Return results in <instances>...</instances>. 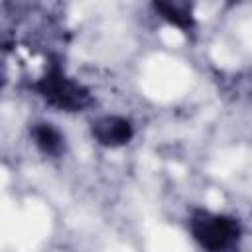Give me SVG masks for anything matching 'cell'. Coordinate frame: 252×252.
I'll use <instances>...</instances> for the list:
<instances>
[{
    "instance_id": "277c9868",
    "label": "cell",
    "mask_w": 252,
    "mask_h": 252,
    "mask_svg": "<svg viewBox=\"0 0 252 252\" xmlns=\"http://www.w3.org/2000/svg\"><path fill=\"white\" fill-rule=\"evenodd\" d=\"M154 10L163 18L169 26L181 30V32H191L195 28V16H193V6L187 2H171V0H161L154 2Z\"/></svg>"
},
{
    "instance_id": "5b68a950",
    "label": "cell",
    "mask_w": 252,
    "mask_h": 252,
    "mask_svg": "<svg viewBox=\"0 0 252 252\" xmlns=\"http://www.w3.org/2000/svg\"><path fill=\"white\" fill-rule=\"evenodd\" d=\"M35 146L45 154V156H59L65 148V136L49 122H39L32 130Z\"/></svg>"
},
{
    "instance_id": "3957f363",
    "label": "cell",
    "mask_w": 252,
    "mask_h": 252,
    "mask_svg": "<svg viewBox=\"0 0 252 252\" xmlns=\"http://www.w3.org/2000/svg\"><path fill=\"white\" fill-rule=\"evenodd\" d=\"M91 132H93V138L106 148L126 146L134 136L132 124L122 116H102L96 122H93Z\"/></svg>"
},
{
    "instance_id": "6da1fadb",
    "label": "cell",
    "mask_w": 252,
    "mask_h": 252,
    "mask_svg": "<svg viewBox=\"0 0 252 252\" xmlns=\"http://www.w3.org/2000/svg\"><path fill=\"white\" fill-rule=\"evenodd\" d=\"M189 232L203 250L222 252L238 240L240 226L232 217L211 211H195L189 219Z\"/></svg>"
},
{
    "instance_id": "7a4b0ae2",
    "label": "cell",
    "mask_w": 252,
    "mask_h": 252,
    "mask_svg": "<svg viewBox=\"0 0 252 252\" xmlns=\"http://www.w3.org/2000/svg\"><path fill=\"white\" fill-rule=\"evenodd\" d=\"M35 91L55 108L65 112H77L85 108L91 100L89 91L71 79L59 65H49L43 77L35 83Z\"/></svg>"
}]
</instances>
